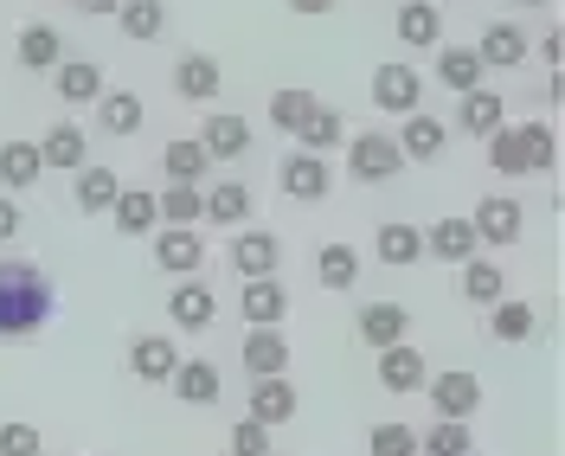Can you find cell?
<instances>
[{
  "mask_svg": "<svg viewBox=\"0 0 565 456\" xmlns=\"http://www.w3.org/2000/svg\"><path fill=\"white\" fill-rule=\"evenodd\" d=\"M52 277L26 264V257H0V341H20V335H39L52 321Z\"/></svg>",
  "mask_w": 565,
  "mask_h": 456,
  "instance_id": "6da1fadb",
  "label": "cell"
},
{
  "mask_svg": "<svg viewBox=\"0 0 565 456\" xmlns=\"http://www.w3.org/2000/svg\"><path fill=\"white\" fill-rule=\"evenodd\" d=\"M559 161L553 123H501L489 136V168L494 174H546Z\"/></svg>",
  "mask_w": 565,
  "mask_h": 456,
  "instance_id": "7a4b0ae2",
  "label": "cell"
},
{
  "mask_svg": "<svg viewBox=\"0 0 565 456\" xmlns=\"http://www.w3.org/2000/svg\"><path fill=\"white\" fill-rule=\"evenodd\" d=\"M424 392H430V412H437V418H457V424H469V412L482 405V380H476L469 367L430 373V380H424Z\"/></svg>",
  "mask_w": 565,
  "mask_h": 456,
  "instance_id": "3957f363",
  "label": "cell"
},
{
  "mask_svg": "<svg viewBox=\"0 0 565 456\" xmlns=\"http://www.w3.org/2000/svg\"><path fill=\"white\" fill-rule=\"evenodd\" d=\"M154 264L168 277H200V264H206L200 225H154Z\"/></svg>",
  "mask_w": 565,
  "mask_h": 456,
  "instance_id": "277c9868",
  "label": "cell"
},
{
  "mask_svg": "<svg viewBox=\"0 0 565 456\" xmlns=\"http://www.w3.org/2000/svg\"><path fill=\"white\" fill-rule=\"evenodd\" d=\"M398 168H405V155H398L392 136H373V129H366V136L348 141V174L360 180V187H380V180H392Z\"/></svg>",
  "mask_w": 565,
  "mask_h": 456,
  "instance_id": "5b68a950",
  "label": "cell"
},
{
  "mask_svg": "<svg viewBox=\"0 0 565 456\" xmlns=\"http://www.w3.org/2000/svg\"><path fill=\"white\" fill-rule=\"evenodd\" d=\"M373 104L386 109V116H412V109H424V77H418V65L392 59V65L373 71Z\"/></svg>",
  "mask_w": 565,
  "mask_h": 456,
  "instance_id": "8992f818",
  "label": "cell"
},
{
  "mask_svg": "<svg viewBox=\"0 0 565 456\" xmlns=\"http://www.w3.org/2000/svg\"><path fill=\"white\" fill-rule=\"evenodd\" d=\"M277 264H282L277 232H264V225H238V238H232V271L250 283V277H277Z\"/></svg>",
  "mask_w": 565,
  "mask_h": 456,
  "instance_id": "52a82bcc",
  "label": "cell"
},
{
  "mask_svg": "<svg viewBox=\"0 0 565 456\" xmlns=\"http://www.w3.org/2000/svg\"><path fill=\"white\" fill-rule=\"evenodd\" d=\"M168 316H174L180 335H200V328H212V316H218V296H212L206 277H180L174 296H168Z\"/></svg>",
  "mask_w": 565,
  "mask_h": 456,
  "instance_id": "ba28073f",
  "label": "cell"
},
{
  "mask_svg": "<svg viewBox=\"0 0 565 456\" xmlns=\"http://www.w3.org/2000/svg\"><path fill=\"white\" fill-rule=\"evenodd\" d=\"M277 180H282V193L289 200H328V187H334V168L321 161V155H282V168H277Z\"/></svg>",
  "mask_w": 565,
  "mask_h": 456,
  "instance_id": "9c48e42d",
  "label": "cell"
},
{
  "mask_svg": "<svg viewBox=\"0 0 565 456\" xmlns=\"http://www.w3.org/2000/svg\"><path fill=\"white\" fill-rule=\"evenodd\" d=\"M200 148H206L212 161H238L250 148V123L245 116H232V109H206V123H200Z\"/></svg>",
  "mask_w": 565,
  "mask_h": 456,
  "instance_id": "30bf717a",
  "label": "cell"
},
{
  "mask_svg": "<svg viewBox=\"0 0 565 456\" xmlns=\"http://www.w3.org/2000/svg\"><path fill=\"white\" fill-rule=\"evenodd\" d=\"M469 225H476V245L508 251L514 238H521V200H476Z\"/></svg>",
  "mask_w": 565,
  "mask_h": 456,
  "instance_id": "8fae6325",
  "label": "cell"
},
{
  "mask_svg": "<svg viewBox=\"0 0 565 456\" xmlns=\"http://www.w3.org/2000/svg\"><path fill=\"white\" fill-rule=\"evenodd\" d=\"M353 328H360L366 348H398V341L412 335V309H405V303H366V309L353 316Z\"/></svg>",
  "mask_w": 565,
  "mask_h": 456,
  "instance_id": "7c38bea8",
  "label": "cell"
},
{
  "mask_svg": "<svg viewBox=\"0 0 565 456\" xmlns=\"http://www.w3.org/2000/svg\"><path fill=\"white\" fill-rule=\"evenodd\" d=\"M174 367H180V348L168 335H136V341H129V373H136V380L161 386V380H174Z\"/></svg>",
  "mask_w": 565,
  "mask_h": 456,
  "instance_id": "4fadbf2b",
  "label": "cell"
},
{
  "mask_svg": "<svg viewBox=\"0 0 565 456\" xmlns=\"http://www.w3.org/2000/svg\"><path fill=\"white\" fill-rule=\"evenodd\" d=\"M424 257H444V264H469L476 257V225L450 212V219H437L430 232H424Z\"/></svg>",
  "mask_w": 565,
  "mask_h": 456,
  "instance_id": "5bb4252c",
  "label": "cell"
},
{
  "mask_svg": "<svg viewBox=\"0 0 565 456\" xmlns=\"http://www.w3.org/2000/svg\"><path fill=\"white\" fill-rule=\"evenodd\" d=\"M430 380V360H424L412 341H398V348H380V386L386 392H418Z\"/></svg>",
  "mask_w": 565,
  "mask_h": 456,
  "instance_id": "9a60e30c",
  "label": "cell"
},
{
  "mask_svg": "<svg viewBox=\"0 0 565 456\" xmlns=\"http://www.w3.org/2000/svg\"><path fill=\"white\" fill-rule=\"evenodd\" d=\"M168 386L180 392V405H218V367H212L206 353H180Z\"/></svg>",
  "mask_w": 565,
  "mask_h": 456,
  "instance_id": "2e32d148",
  "label": "cell"
},
{
  "mask_svg": "<svg viewBox=\"0 0 565 456\" xmlns=\"http://www.w3.org/2000/svg\"><path fill=\"white\" fill-rule=\"evenodd\" d=\"M218 84H225V71H218L212 52H186V59L174 65V91L186 97V104H212V97H218Z\"/></svg>",
  "mask_w": 565,
  "mask_h": 456,
  "instance_id": "e0dca14e",
  "label": "cell"
},
{
  "mask_svg": "<svg viewBox=\"0 0 565 456\" xmlns=\"http://www.w3.org/2000/svg\"><path fill=\"white\" fill-rule=\"evenodd\" d=\"M282 367H289V341H282V328H250L245 335V373L250 380H282Z\"/></svg>",
  "mask_w": 565,
  "mask_h": 456,
  "instance_id": "ac0fdd59",
  "label": "cell"
},
{
  "mask_svg": "<svg viewBox=\"0 0 565 456\" xmlns=\"http://www.w3.org/2000/svg\"><path fill=\"white\" fill-rule=\"evenodd\" d=\"M52 77H58V97H65V104H97V97L109 91L97 59H58V65H52Z\"/></svg>",
  "mask_w": 565,
  "mask_h": 456,
  "instance_id": "d6986e66",
  "label": "cell"
},
{
  "mask_svg": "<svg viewBox=\"0 0 565 456\" xmlns=\"http://www.w3.org/2000/svg\"><path fill=\"white\" fill-rule=\"evenodd\" d=\"M238 309H245L250 328H282V316H289V296H282L277 277H250L245 296H238Z\"/></svg>",
  "mask_w": 565,
  "mask_h": 456,
  "instance_id": "ffe728a7",
  "label": "cell"
},
{
  "mask_svg": "<svg viewBox=\"0 0 565 456\" xmlns=\"http://www.w3.org/2000/svg\"><path fill=\"white\" fill-rule=\"evenodd\" d=\"M476 59H482V71H514L521 59H527V39H521V26H514V20H494V26H482Z\"/></svg>",
  "mask_w": 565,
  "mask_h": 456,
  "instance_id": "44dd1931",
  "label": "cell"
},
{
  "mask_svg": "<svg viewBox=\"0 0 565 456\" xmlns=\"http://www.w3.org/2000/svg\"><path fill=\"white\" fill-rule=\"evenodd\" d=\"M457 283H462V303H476V309H494V303L508 296V277H501L494 257H469V264H457Z\"/></svg>",
  "mask_w": 565,
  "mask_h": 456,
  "instance_id": "7402d4cb",
  "label": "cell"
},
{
  "mask_svg": "<svg viewBox=\"0 0 565 456\" xmlns=\"http://www.w3.org/2000/svg\"><path fill=\"white\" fill-rule=\"evenodd\" d=\"M245 418H257L264 431L289 424L296 418V386H289V380H250V412Z\"/></svg>",
  "mask_w": 565,
  "mask_h": 456,
  "instance_id": "603a6c76",
  "label": "cell"
},
{
  "mask_svg": "<svg viewBox=\"0 0 565 456\" xmlns=\"http://www.w3.org/2000/svg\"><path fill=\"white\" fill-rule=\"evenodd\" d=\"M437 84L457 91V97L482 91V59H476V45H437Z\"/></svg>",
  "mask_w": 565,
  "mask_h": 456,
  "instance_id": "cb8c5ba5",
  "label": "cell"
},
{
  "mask_svg": "<svg viewBox=\"0 0 565 456\" xmlns=\"http://www.w3.org/2000/svg\"><path fill=\"white\" fill-rule=\"evenodd\" d=\"M39 161H45V168H58V174L90 168V161H84V129H77V123H52V129L39 136Z\"/></svg>",
  "mask_w": 565,
  "mask_h": 456,
  "instance_id": "d4e9b609",
  "label": "cell"
},
{
  "mask_svg": "<svg viewBox=\"0 0 565 456\" xmlns=\"http://www.w3.org/2000/svg\"><path fill=\"white\" fill-rule=\"evenodd\" d=\"M109 219H116L122 238H148V232L161 225V212H154V193H148V187H122L116 206H109Z\"/></svg>",
  "mask_w": 565,
  "mask_h": 456,
  "instance_id": "484cf974",
  "label": "cell"
},
{
  "mask_svg": "<svg viewBox=\"0 0 565 456\" xmlns=\"http://www.w3.org/2000/svg\"><path fill=\"white\" fill-rule=\"evenodd\" d=\"M444 136H450V129H444V123H437V116H424V109H412V116H405V129H398V155H405V161H437V155H444Z\"/></svg>",
  "mask_w": 565,
  "mask_h": 456,
  "instance_id": "4316f807",
  "label": "cell"
},
{
  "mask_svg": "<svg viewBox=\"0 0 565 456\" xmlns=\"http://www.w3.org/2000/svg\"><path fill=\"white\" fill-rule=\"evenodd\" d=\"M39 174H45L39 141H0V193H26Z\"/></svg>",
  "mask_w": 565,
  "mask_h": 456,
  "instance_id": "83f0119b",
  "label": "cell"
},
{
  "mask_svg": "<svg viewBox=\"0 0 565 456\" xmlns=\"http://www.w3.org/2000/svg\"><path fill=\"white\" fill-rule=\"evenodd\" d=\"M161 174H168V187H200L212 174V155L200 141H168L161 148Z\"/></svg>",
  "mask_w": 565,
  "mask_h": 456,
  "instance_id": "f1b7e54d",
  "label": "cell"
},
{
  "mask_svg": "<svg viewBox=\"0 0 565 456\" xmlns=\"http://www.w3.org/2000/svg\"><path fill=\"white\" fill-rule=\"evenodd\" d=\"M373 251H380V264L405 271V264H418V257H424V232H418V225H405V219H386V225H380V238H373Z\"/></svg>",
  "mask_w": 565,
  "mask_h": 456,
  "instance_id": "f546056e",
  "label": "cell"
},
{
  "mask_svg": "<svg viewBox=\"0 0 565 456\" xmlns=\"http://www.w3.org/2000/svg\"><path fill=\"white\" fill-rule=\"evenodd\" d=\"M501 123H508V104H501L494 91H469V97L457 104V129H462V136H482V141H489Z\"/></svg>",
  "mask_w": 565,
  "mask_h": 456,
  "instance_id": "4dcf8cb0",
  "label": "cell"
},
{
  "mask_svg": "<svg viewBox=\"0 0 565 456\" xmlns=\"http://www.w3.org/2000/svg\"><path fill=\"white\" fill-rule=\"evenodd\" d=\"M398 45H437L444 39V13L430 7V0H398Z\"/></svg>",
  "mask_w": 565,
  "mask_h": 456,
  "instance_id": "1f68e13d",
  "label": "cell"
},
{
  "mask_svg": "<svg viewBox=\"0 0 565 456\" xmlns=\"http://www.w3.org/2000/svg\"><path fill=\"white\" fill-rule=\"evenodd\" d=\"M141 116H148V109H141L136 91H104V97H97V129H104V136H136Z\"/></svg>",
  "mask_w": 565,
  "mask_h": 456,
  "instance_id": "d6a6232c",
  "label": "cell"
},
{
  "mask_svg": "<svg viewBox=\"0 0 565 456\" xmlns=\"http://www.w3.org/2000/svg\"><path fill=\"white\" fill-rule=\"evenodd\" d=\"M58 59H65V39H58V26H45V20L20 26V65H26V71H52Z\"/></svg>",
  "mask_w": 565,
  "mask_h": 456,
  "instance_id": "836d02e7",
  "label": "cell"
},
{
  "mask_svg": "<svg viewBox=\"0 0 565 456\" xmlns=\"http://www.w3.org/2000/svg\"><path fill=\"white\" fill-rule=\"evenodd\" d=\"M296 141H302V155H321V148H341V141H348V123H341V109L316 104V109H309V123L296 129Z\"/></svg>",
  "mask_w": 565,
  "mask_h": 456,
  "instance_id": "e575fe53",
  "label": "cell"
},
{
  "mask_svg": "<svg viewBox=\"0 0 565 456\" xmlns=\"http://www.w3.org/2000/svg\"><path fill=\"white\" fill-rule=\"evenodd\" d=\"M206 219L212 225H245L250 219V187L245 180H218L206 193Z\"/></svg>",
  "mask_w": 565,
  "mask_h": 456,
  "instance_id": "d590c367",
  "label": "cell"
},
{
  "mask_svg": "<svg viewBox=\"0 0 565 456\" xmlns=\"http://www.w3.org/2000/svg\"><path fill=\"white\" fill-rule=\"evenodd\" d=\"M353 277H360V251L353 245H321L316 251V283L321 289H353Z\"/></svg>",
  "mask_w": 565,
  "mask_h": 456,
  "instance_id": "8d00e7d4",
  "label": "cell"
},
{
  "mask_svg": "<svg viewBox=\"0 0 565 456\" xmlns=\"http://www.w3.org/2000/svg\"><path fill=\"white\" fill-rule=\"evenodd\" d=\"M418 456H476V437H469V424L437 418V424L418 437Z\"/></svg>",
  "mask_w": 565,
  "mask_h": 456,
  "instance_id": "74e56055",
  "label": "cell"
},
{
  "mask_svg": "<svg viewBox=\"0 0 565 456\" xmlns=\"http://www.w3.org/2000/svg\"><path fill=\"white\" fill-rule=\"evenodd\" d=\"M154 212H161V225H200L206 219V193L200 187H168V193H154Z\"/></svg>",
  "mask_w": 565,
  "mask_h": 456,
  "instance_id": "f35d334b",
  "label": "cell"
},
{
  "mask_svg": "<svg viewBox=\"0 0 565 456\" xmlns=\"http://www.w3.org/2000/svg\"><path fill=\"white\" fill-rule=\"evenodd\" d=\"M533 328H540L533 303H508V296H501V303L489 309V335H494V341H527Z\"/></svg>",
  "mask_w": 565,
  "mask_h": 456,
  "instance_id": "ab89813d",
  "label": "cell"
},
{
  "mask_svg": "<svg viewBox=\"0 0 565 456\" xmlns=\"http://www.w3.org/2000/svg\"><path fill=\"white\" fill-rule=\"evenodd\" d=\"M116 20H122V33H129V39L148 45V39H161V26H168V7H161V0H122V7H116Z\"/></svg>",
  "mask_w": 565,
  "mask_h": 456,
  "instance_id": "60d3db41",
  "label": "cell"
},
{
  "mask_svg": "<svg viewBox=\"0 0 565 456\" xmlns=\"http://www.w3.org/2000/svg\"><path fill=\"white\" fill-rule=\"evenodd\" d=\"M116 193H122V180L109 168H77V212H109Z\"/></svg>",
  "mask_w": 565,
  "mask_h": 456,
  "instance_id": "b9f144b4",
  "label": "cell"
},
{
  "mask_svg": "<svg viewBox=\"0 0 565 456\" xmlns=\"http://www.w3.org/2000/svg\"><path fill=\"white\" fill-rule=\"evenodd\" d=\"M366 456H418V431H412V424H398V418L373 424V437H366Z\"/></svg>",
  "mask_w": 565,
  "mask_h": 456,
  "instance_id": "7bdbcfd3",
  "label": "cell"
},
{
  "mask_svg": "<svg viewBox=\"0 0 565 456\" xmlns=\"http://www.w3.org/2000/svg\"><path fill=\"white\" fill-rule=\"evenodd\" d=\"M309 109H316V97H309V91H277V97H270V129L296 136V129L309 123Z\"/></svg>",
  "mask_w": 565,
  "mask_h": 456,
  "instance_id": "ee69618b",
  "label": "cell"
},
{
  "mask_svg": "<svg viewBox=\"0 0 565 456\" xmlns=\"http://www.w3.org/2000/svg\"><path fill=\"white\" fill-rule=\"evenodd\" d=\"M0 456H45V437H39L33 424L7 418L0 424Z\"/></svg>",
  "mask_w": 565,
  "mask_h": 456,
  "instance_id": "f6af8a7d",
  "label": "cell"
},
{
  "mask_svg": "<svg viewBox=\"0 0 565 456\" xmlns=\"http://www.w3.org/2000/svg\"><path fill=\"white\" fill-rule=\"evenodd\" d=\"M232 456H270V431L257 418H238L232 424Z\"/></svg>",
  "mask_w": 565,
  "mask_h": 456,
  "instance_id": "bcb514c9",
  "label": "cell"
},
{
  "mask_svg": "<svg viewBox=\"0 0 565 456\" xmlns=\"http://www.w3.org/2000/svg\"><path fill=\"white\" fill-rule=\"evenodd\" d=\"M20 225H26L20 200H13V193H0V245H13V238H20Z\"/></svg>",
  "mask_w": 565,
  "mask_h": 456,
  "instance_id": "7dc6e473",
  "label": "cell"
},
{
  "mask_svg": "<svg viewBox=\"0 0 565 456\" xmlns=\"http://www.w3.org/2000/svg\"><path fill=\"white\" fill-rule=\"evenodd\" d=\"M289 13H316L321 20V13H334V0H289Z\"/></svg>",
  "mask_w": 565,
  "mask_h": 456,
  "instance_id": "c3c4849f",
  "label": "cell"
},
{
  "mask_svg": "<svg viewBox=\"0 0 565 456\" xmlns=\"http://www.w3.org/2000/svg\"><path fill=\"white\" fill-rule=\"evenodd\" d=\"M540 52H546V65H559V59H565V39L546 33V39H540Z\"/></svg>",
  "mask_w": 565,
  "mask_h": 456,
  "instance_id": "681fc988",
  "label": "cell"
},
{
  "mask_svg": "<svg viewBox=\"0 0 565 456\" xmlns=\"http://www.w3.org/2000/svg\"><path fill=\"white\" fill-rule=\"evenodd\" d=\"M77 7H84V13H116L122 0H77Z\"/></svg>",
  "mask_w": 565,
  "mask_h": 456,
  "instance_id": "f907efd6",
  "label": "cell"
},
{
  "mask_svg": "<svg viewBox=\"0 0 565 456\" xmlns=\"http://www.w3.org/2000/svg\"><path fill=\"white\" fill-rule=\"evenodd\" d=\"M514 7H546V0H514Z\"/></svg>",
  "mask_w": 565,
  "mask_h": 456,
  "instance_id": "816d5d0a",
  "label": "cell"
}]
</instances>
